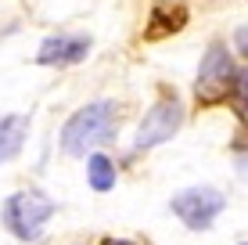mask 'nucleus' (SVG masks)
Segmentation results:
<instances>
[{
    "label": "nucleus",
    "instance_id": "1",
    "mask_svg": "<svg viewBox=\"0 0 248 245\" xmlns=\"http://www.w3.org/2000/svg\"><path fill=\"white\" fill-rule=\"evenodd\" d=\"M115 137V101H93L68 115L62 126V151L72 159H87L97 145Z\"/></svg>",
    "mask_w": 248,
    "mask_h": 245
},
{
    "label": "nucleus",
    "instance_id": "2",
    "mask_svg": "<svg viewBox=\"0 0 248 245\" xmlns=\"http://www.w3.org/2000/svg\"><path fill=\"white\" fill-rule=\"evenodd\" d=\"M58 213V202L47 198L44 191H15L11 198L0 206V220L18 242H36L44 234V224Z\"/></svg>",
    "mask_w": 248,
    "mask_h": 245
},
{
    "label": "nucleus",
    "instance_id": "3",
    "mask_svg": "<svg viewBox=\"0 0 248 245\" xmlns=\"http://www.w3.org/2000/svg\"><path fill=\"white\" fill-rule=\"evenodd\" d=\"M180 126H184V105L176 98H158L155 105L148 108V115L140 119V126H137L133 148L137 151L158 148V145H166V141H173Z\"/></svg>",
    "mask_w": 248,
    "mask_h": 245
},
{
    "label": "nucleus",
    "instance_id": "4",
    "mask_svg": "<svg viewBox=\"0 0 248 245\" xmlns=\"http://www.w3.org/2000/svg\"><path fill=\"white\" fill-rule=\"evenodd\" d=\"M169 209H173L191 231H205V227H212V220L227 209V198L219 195L216 188H184V191L173 195Z\"/></svg>",
    "mask_w": 248,
    "mask_h": 245
},
{
    "label": "nucleus",
    "instance_id": "5",
    "mask_svg": "<svg viewBox=\"0 0 248 245\" xmlns=\"http://www.w3.org/2000/svg\"><path fill=\"white\" fill-rule=\"evenodd\" d=\"M234 58H230V50L223 44H212L209 50H205L202 58V69H198V83H194V94H198V101H205V105H212V101L227 98L230 83H234Z\"/></svg>",
    "mask_w": 248,
    "mask_h": 245
},
{
    "label": "nucleus",
    "instance_id": "6",
    "mask_svg": "<svg viewBox=\"0 0 248 245\" xmlns=\"http://www.w3.org/2000/svg\"><path fill=\"white\" fill-rule=\"evenodd\" d=\"M90 54V36H47L36 50L40 65H76Z\"/></svg>",
    "mask_w": 248,
    "mask_h": 245
},
{
    "label": "nucleus",
    "instance_id": "7",
    "mask_svg": "<svg viewBox=\"0 0 248 245\" xmlns=\"http://www.w3.org/2000/svg\"><path fill=\"white\" fill-rule=\"evenodd\" d=\"M29 126H32V119H29V115H22V112L0 115V166H4V163H11V159L25 148Z\"/></svg>",
    "mask_w": 248,
    "mask_h": 245
},
{
    "label": "nucleus",
    "instance_id": "8",
    "mask_svg": "<svg viewBox=\"0 0 248 245\" xmlns=\"http://www.w3.org/2000/svg\"><path fill=\"white\" fill-rule=\"evenodd\" d=\"M151 22H155V25H148V36L176 33V29L187 22V11H184V7H173V4H158L155 11H151Z\"/></svg>",
    "mask_w": 248,
    "mask_h": 245
},
{
    "label": "nucleus",
    "instance_id": "9",
    "mask_svg": "<svg viewBox=\"0 0 248 245\" xmlns=\"http://www.w3.org/2000/svg\"><path fill=\"white\" fill-rule=\"evenodd\" d=\"M87 180L93 191H112L115 188V163L108 155H90L87 159Z\"/></svg>",
    "mask_w": 248,
    "mask_h": 245
},
{
    "label": "nucleus",
    "instance_id": "10",
    "mask_svg": "<svg viewBox=\"0 0 248 245\" xmlns=\"http://www.w3.org/2000/svg\"><path fill=\"white\" fill-rule=\"evenodd\" d=\"M227 94H230V101H234L237 119L248 126V69H245V72H234V83H230Z\"/></svg>",
    "mask_w": 248,
    "mask_h": 245
},
{
    "label": "nucleus",
    "instance_id": "11",
    "mask_svg": "<svg viewBox=\"0 0 248 245\" xmlns=\"http://www.w3.org/2000/svg\"><path fill=\"white\" fill-rule=\"evenodd\" d=\"M234 47L248 58V25H237V29H234Z\"/></svg>",
    "mask_w": 248,
    "mask_h": 245
},
{
    "label": "nucleus",
    "instance_id": "12",
    "mask_svg": "<svg viewBox=\"0 0 248 245\" xmlns=\"http://www.w3.org/2000/svg\"><path fill=\"white\" fill-rule=\"evenodd\" d=\"M101 245H140V242H133V238H105Z\"/></svg>",
    "mask_w": 248,
    "mask_h": 245
},
{
    "label": "nucleus",
    "instance_id": "13",
    "mask_svg": "<svg viewBox=\"0 0 248 245\" xmlns=\"http://www.w3.org/2000/svg\"><path fill=\"white\" fill-rule=\"evenodd\" d=\"M237 173L248 180V155H237Z\"/></svg>",
    "mask_w": 248,
    "mask_h": 245
},
{
    "label": "nucleus",
    "instance_id": "14",
    "mask_svg": "<svg viewBox=\"0 0 248 245\" xmlns=\"http://www.w3.org/2000/svg\"><path fill=\"white\" fill-rule=\"evenodd\" d=\"M241 245H248V242H241Z\"/></svg>",
    "mask_w": 248,
    "mask_h": 245
},
{
    "label": "nucleus",
    "instance_id": "15",
    "mask_svg": "<svg viewBox=\"0 0 248 245\" xmlns=\"http://www.w3.org/2000/svg\"><path fill=\"white\" fill-rule=\"evenodd\" d=\"M22 245H25V242H22Z\"/></svg>",
    "mask_w": 248,
    "mask_h": 245
}]
</instances>
